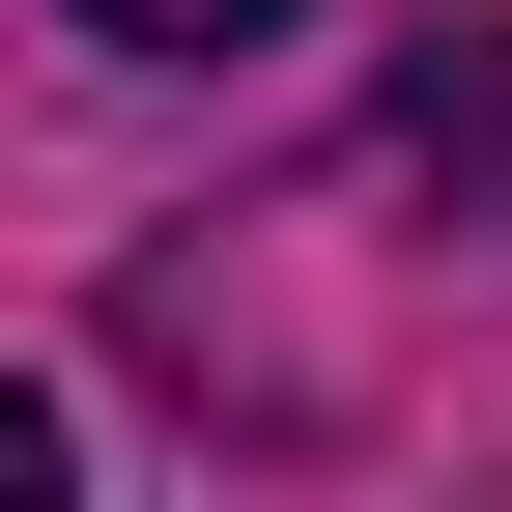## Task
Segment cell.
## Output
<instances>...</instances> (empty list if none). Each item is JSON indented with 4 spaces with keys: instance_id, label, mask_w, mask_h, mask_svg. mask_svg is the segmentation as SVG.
<instances>
[{
    "instance_id": "1",
    "label": "cell",
    "mask_w": 512,
    "mask_h": 512,
    "mask_svg": "<svg viewBox=\"0 0 512 512\" xmlns=\"http://www.w3.org/2000/svg\"><path fill=\"white\" fill-rule=\"evenodd\" d=\"M57 29H86V57H256L285 0H57Z\"/></svg>"
},
{
    "instance_id": "2",
    "label": "cell",
    "mask_w": 512,
    "mask_h": 512,
    "mask_svg": "<svg viewBox=\"0 0 512 512\" xmlns=\"http://www.w3.org/2000/svg\"><path fill=\"white\" fill-rule=\"evenodd\" d=\"M0 512H57V399H29V370H0Z\"/></svg>"
}]
</instances>
